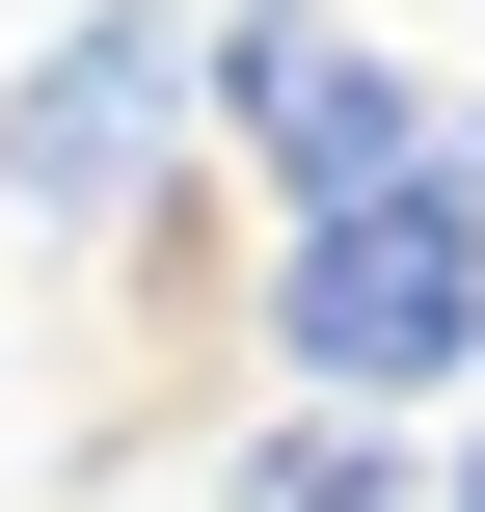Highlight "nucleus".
<instances>
[{
  "label": "nucleus",
  "mask_w": 485,
  "mask_h": 512,
  "mask_svg": "<svg viewBox=\"0 0 485 512\" xmlns=\"http://www.w3.org/2000/svg\"><path fill=\"white\" fill-rule=\"evenodd\" d=\"M270 405H351V432L485 405V216H459V162H405V189H351V216L270 243Z\"/></svg>",
  "instance_id": "1"
},
{
  "label": "nucleus",
  "mask_w": 485,
  "mask_h": 512,
  "mask_svg": "<svg viewBox=\"0 0 485 512\" xmlns=\"http://www.w3.org/2000/svg\"><path fill=\"white\" fill-rule=\"evenodd\" d=\"M189 162H243L270 243H297V216H351V189L432 162V81H405L351 0H189Z\"/></svg>",
  "instance_id": "2"
},
{
  "label": "nucleus",
  "mask_w": 485,
  "mask_h": 512,
  "mask_svg": "<svg viewBox=\"0 0 485 512\" xmlns=\"http://www.w3.org/2000/svg\"><path fill=\"white\" fill-rule=\"evenodd\" d=\"M162 189H189V0H81L0 81V216L27 243H135Z\"/></svg>",
  "instance_id": "3"
},
{
  "label": "nucleus",
  "mask_w": 485,
  "mask_h": 512,
  "mask_svg": "<svg viewBox=\"0 0 485 512\" xmlns=\"http://www.w3.org/2000/svg\"><path fill=\"white\" fill-rule=\"evenodd\" d=\"M216 512H432V459H405V432H351V405H243Z\"/></svg>",
  "instance_id": "4"
},
{
  "label": "nucleus",
  "mask_w": 485,
  "mask_h": 512,
  "mask_svg": "<svg viewBox=\"0 0 485 512\" xmlns=\"http://www.w3.org/2000/svg\"><path fill=\"white\" fill-rule=\"evenodd\" d=\"M432 162H459V216H485V108H432Z\"/></svg>",
  "instance_id": "5"
},
{
  "label": "nucleus",
  "mask_w": 485,
  "mask_h": 512,
  "mask_svg": "<svg viewBox=\"0 0 485 512\" xmlns=\"http://www.w3.org/2000/svg\"><path fill=\"white\" fill-rule=\"evenodd\" d=\"M432 512H485V432H459V459H432Z\"/></svg>",
  "instance_id": "6"
}]
</instances>
